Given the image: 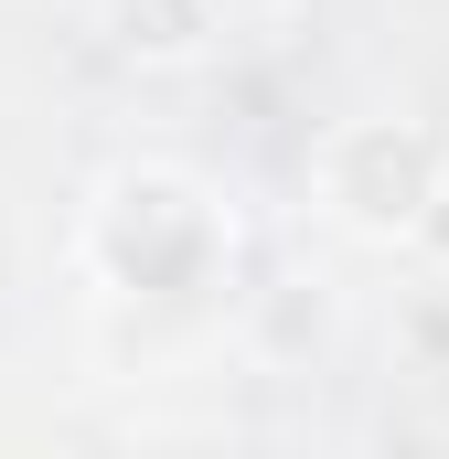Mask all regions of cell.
Returning a JSON list of instances; mask_svg holds the SVG:
<instances>
[{"mask_svg": "<svg viewBox=\"0 0 449 459\" xmlns=\"http://www.w3.org/2000/svg\"><path fill=\"white\" fill-rule=\"evenodd\" d=\"M75 278L97 310L215 321L235 299V204L182 160H118L75 204Z\"/></svg>", "mask_w": 449, "mask_h": 459, "instance_id": "1", "label": "cell"}, {"mask_svg": "<svg viewBox=\"0 0 449 459\" xmlns=\"http://www.w3.org/2000/svg\"><path fill=\"white\" fill-rule=\"evenodd\" d=\"M311 214L353 246H418L449 214V128L418 108H353L311 139Z\"/></svg>", "mask_w": 449, "mask_h": 459, "instance_id": "2", "label": "cell"}, {"mask_svg": "<svg viewBox=\"0 0 449 459\" xmlns=\"http://www.w3.org/2000/svg\"><path fill=\"white\" fill-rule=\"evenodd\" d=\"M224 32L215 0H118V43L139 54V65H182V54H204Z\"/></svg>", "mask_w": 449, "mask_h": 459, "instance_id": "3", "label": "cell"}]
</instances>
